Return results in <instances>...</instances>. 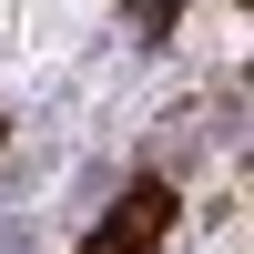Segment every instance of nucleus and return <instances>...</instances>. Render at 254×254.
Here are the masks:
<instances>
[{
  "label": "nucleus",
  "mask_w": 254,
  "mask_h": 254,
  "mask_svg": "<svg viewBox=\"0 0 254 254\" xmlns=\"http://www.w3.org/2000/svg\"><path fill=\"white\" fill-rule=\"evenodd\" d=\"M163 234H173V183H132V193L102 214V234L81 244V254H153Z\"/></svg>",
  "instance_id": "obj_1"
}]
</instances>
